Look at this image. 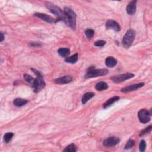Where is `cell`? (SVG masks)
<instances>
[{"label":"cell","mask_w":152,"mask_h":152,"mask_svg":"<svg viewBox=\"0 0 152 152\" xmlns=\"http://www.w3.org/2000/svg\"><path fill=\"white\" fill-rule=\"evenodd\" d=\"M45 5L50 11V12L55 14V15L58 17V20L64 21L65 23L68 26V17L66 16V13H65L64 11H62L59 7H58L54 4L49 1L45 2Z\"/></svg>","instance_id":"6da1fadb"},{"label":"cell","mask_w":152,"mask_h":152,"mask_svg":"<svg viewBox=\"0 0 152 152\" xmlns=\"http://www.w3.org/2000/svg\"><path fill=\"white\" fill-rule=\"evenodd\" d=\"M31 70L37 76V78H35V82L32 85V88H33V91L35 92L38 93L45 88V82L43 80L42 75L39 71L33 68H31Z\"/></svg>","instance_id":"7a4b0ae2"},{"label":"cell","mask_w":152,"mask_h":152,"mask_svg":"<svg viewBox=\"0 0 152 152\" xmlns=\"http://www.w3.org/2000/svg\"><path fill=\"white\" fill-rule=\"evenodd\" d=\"M135 37V32L130 29L125 34L122 40V44L125 48H129L131 46Z\"/></svg>","instance_id":"3957f363"},{"label":"cell","mask_w":152,"mask_h":152,"mask_svg":"<svg viewBox=\"0 0 152 152\" xmlns=\"http://www.w3.org/2000/svg\"><path fill=\"white\" fill-rule=\"evenodd\" d=\"M64 11L68 19V26L74 30L76 27V14L75 12L68 7H65Z\"/></svg>","instance_id":"277c9868"},{"label":"cell","mask_w":152,"mask_h":152,"mask_svg":"<svg viewBox=\"0 0 152 152\" xmlns=\"http://www.w3.org/2000/svg\"><path fill=\"white\" fill-rule=\"evenodd\" d=\"M108 73V70L107 69H90L85 74L86 78H95L98 77H101L107 75Z\"/></svg>","instance_id":"5b68a950"},{"label":"cell","mask_w":152,"mask_h":152,"mask_svg":"<svg viewBox=\"0 0 152 152\" xmlns=\"http://www.w3.org/2000/svg\"><path fill=\"white\" fill-rule=\"evenodd\" d=\"M151 110L147 111L146 109L141 110L138 113L139 121L142 124H147L151 119Z\"/></svg>","instance_id":"8992f818"},{"label":"cell","mask_w":152,"mask_h":152,"mask_svg":"<svg viewBox=\"0 0 152 152\" xmlns=\"http://www.w3.org/2000/svg\"><path fill=\"white\" fill-rule=\"evenodd\" d=\"M134 77V74L132 73H125L119 75H116L111 77V80L115 83H119L123 82H125L127 80L130 79Z\"/></svg>","instance_id":"52a82bcc"},{"label":"cell","mask_w":152,"mask_h":152,"mask_svg":"<svg viewBox=\"0 0 152 152\" xmlns=\"http://www.w3.org/2000/svg\"><path fill=\"white\" fill-rule=\"evenodd\" d=\"M120 141V139L117 137H111L105 140L103 142L104 146L105 147H113L118 144Z\"/></svg>","instance_id":"ba28073f"},{"label":"cell","mask_w":152,"mask_h":152,"mask_svg":"<svg viewBox=\"0 0 152 152\" xmlns=\"http://www.w3.org/2000/svg\"><path fill=\"white\" fill-rule=\"evenodd\" d=\"M34 16L42 19L43 20H45V21H46V22H48L49 23H55L57 22V21H59L58 20H56L50 16L47 15L46 14L37 13H35L34 14Z\"/></svg>","instance_id":"9c48e42d"},{"label":"cell","mask_w":152,"mask_h":152,"mask_svg":"<svg viewBox=\"0 0 152 152\" xmlns=\"http://www.w3.org/2000/svg\"><path fill=\"white\" fill-rule=\"evenodd\" d=\"M105 27L106 29H112L115 32H119L121 31V26L119 25L114 20H108L106 23Z\"/></svg>","instance_id":"30bf717a"},{"label":"cell","mask_w":152,"mask_h":152,"mask_svg":"<svg viewBox=\"0 0 152 152\" xmlns=\"http://www.w3.org/2000/svg\"><path fill=\"white\" fill-rule=\"evenodd\" d=\"M144 86V83H137L133 85H130L129 86H127L125 88H122L121 90V92L123 93H128V92H131L133 91H135L138 90Z\"/></svg>","instance_id":"8fae6325"},{"label":"cell","mask_w":152,"mask_h":152,"mask_svg":"<svg viewBox=\"0 0 152 152\" xmlns=\"http://www.w3.org/2000/svg\"><path fill=\"white\" fill-rule=\"evenodd\" d=\"M73 80V77L70 76H65L54 80V82L58 84H64L70 83Z\"/></svg>","instance_id":"7c38bea8"},{"label":"cell","mask_w":152,"mask_h":152,"mask_svg":"<svg viewBox=\"0 0 152 152\" xmlns=\"http://www.w3.org/2000/svg\"><path fill=\"white\" fill-rule=\"evenodd\" d=\"M137 1H132L127 6V12L129 15H134L137 9Z\"/></svg>","instance_id":"4fadbf2b"},{"label":"cell","mask_w":152,"mask_h":152,"mask_svg":"<svg viewBox=\"0 0 152 152\" xmlns=\"http://www.w3.org/2000/svg\"><path fill=\"white\" fill-rule=\"evenodd\" d=\"M106 66L110 68H112L117 64V60L112 56H108L105 60Z\"/></svg>","instance_id":"5bb4252c"},{"label":"cell","mask_w":152,"mask_h":152,"mask_svg":"<svg viewBox=\"0 0 152 152\" xmlns=\"http://www.w3.org/2000/svg\"><path fill=\"white\" fill-rule=\"evenodd\" d=\"M119 99H120V98L119 96H114V97H112V98L109 99L104 104L103 108H104V109H106V108L111 106L114 103L118 101L119 100Z\"/></svg>","instance_id":"9a60e30c"},{"label":"cell","mask_w":152,"mask_h":152,"mask_svg":"<svg viewBox=\"0 0 152 152\" xmlns=\"http://www.w3.org/2000/svg\"><path fill=\"white\" fill-rule=\"evenodd\" d=\"M94 96H95V94L93 92H87L85 94H84L82 99V102L83 104H85L88 101L92 99Z\"/></svg>","instance_id":"2e32d148"},{"label":"cell","mask_w":152,"mask_h":152,"mask_svg":"<svg viewBox=\"0 0 152 152\" xmlns=\"http://www.w3.org/2000/svg\"><path fill=\"white\" fill-rule=\"evenodd\" d=\"M108 88V84L105 82H100L95 85V89L98 91H102Z\"/></svg>","instance_id":"e0dca14e"},{"label":"cell","mask_w":152,"mask_h":152,"mask_svg":"<svg viewBox=\"0 0 152 152\" xmlns=\"http://www.w3.org/2000/svg\"><path fill=\"white\" fill-rule=\"evenodd\" d=\"M27 102H28V101L27 100L21 99V98H16V99H14L13 101L14 105L16 106H18V107L23 106L25 105Z\"/></svg>","instance_id":"ac0fdd59"},{"label":"cell","mask_w":152,"mask_h":152,"mask_svg":"<svg viewBox=\"0 0 152 152\" xmlns=\"http://www.w3.org/2000/svg\"><path fill=\"white\" fill-rule=\"evenodd\" d=\"M58 53L62 57H67L70 54V50L68 48H60L58 50Z\"/></svg>","instance_id":"d6986e66"},{"label":"cell","mask_w":152,"mask_h":152,"mask_svg":"<svg viewBox=\"0 0 152 152\" xmlns=\"http://www.w3.org/2000/svg\"><path fill=\"white\" fill-rule=\"evenodd\" d=\"M78 60V54H75L73 55H72L69 57H67L65 61L70 64H74Z\"/></svg>","instance_id":"ffe728a7"},{"label":"cell","mask_w":152,"mask_h":152,"mask_svg":"<svg viewBox=\"0 0 152 152\" xmlns=\"http://www.w3.org/2000/svg\"><path fill=\"white\" fill-rule=\"evenodd\" d=\"M85 34L86 35L87 38L89 40H91L93 37L94 34H95V32L92 29H87L85 31Z\"/></svg>","instance_id":"44dd1931"},{"label":"cell","mask_w":152,"mask_h":152,"mask_svg":"<svg viewBox=\"0 0 152 152\" xmlns=\"http://www.w3.org/2000/svg\"><path fill=\"white\" fill-rule=\"evenodd\" d=\"M23 78H24V80L26 82L29 83L32 86V85H33V83L35 82V78H33L31 76L28 75L27 74H24Z\"/></svg>","instance_id":"7402d4cb"},{"label":"cell","mask_w":152,"mask_h":152,"mask_svg":"<svg viewBox=\"0 0 152 152\" xmlns=\"http://www.w3.org/2000/svg\"><path fill=\"white\" fill-rule=\"evenodd\" d=\"M77 151V146L74 144H71L68 145L63 151H68V152H75Z\"/></svg>","instance_id":"603a6c76"},{"label":"cell","mask_w":152,"mask_h":152,"mask_svg":"<svg viewBox=\"0 0 152 152\" xmlns=\"http://www.w3.org/2000/svg\"><path fill=\"white\" fill-rule=\"evenodd\" d=\"M14 134L13 133H7L4 135V140L6 143H9L12 139Z\"/></svg>","instance_id":"cb8c5ba5"},{"label":"cell","mask_w":152,"mask_h":152,"mask_svg":"<svg viewBox=\"0 0 152 152\" xmlns=\"http://www.w3.org/2000/svg\"><path fill=\"white\" fill-rule=\"evenodd\" d=\"M134 144H135V141L132 139H130L129 140H128V141L125 144V149L128 150L129 149H131L134 146Z\"/></svg>","instance_id":"d4e9b609"},{"label":"cell","mask_w":152,"mask_h":152,"mask_svg":"<svg viewBox=\"0 0 152 152\" xmlns=\"http://www.w3.org/2000/svg\"><path fill=\"white\" fill-rule=\"evenodd\" d=\"M146 141H144V140H142L140 141V146H139V149L140 151L141 152H144V151L146 150Z\"/></svg>","instance_id":"484cf974"},{"label":"cell","mask_w":152,"mask_h":152,"mask_svg":"<svg viewBox=\"0 0 152 152\" xmlns=\"http://www.w3.org/2000/svg\"><path fill=\"white\" fill-rule=\"evenodd\" d=\"M151 128H152V126L151 125H150L148 127L142 130V131L140 132V136H142V135H145L149 133H150L151 131Z\"/></svg>","instance_id":"4316f807"},{"label":"cell","mask_w":152,"mask_h":152,"mask_svg":"<svg viewBox=\"0 0 152 152\" xmlns=\"http://www.w3.org/2000/svg\"><path fill=\"white\" fill-rule=\"evenodd\" d=\"M106 43L105 41L104 40H98L95 42L94 43V45L96 46H98V47H103Z\"/></svg>","instance_id":"83f0119b"},{"label":"cell","mask_w":152,"mask_h":152,"mask_svg":"<svg viewBox=\"0 0 152 152\" xmlns=\"http://www.w3.org/2000/svg\"><path fill=\"white\" fill-rule=\"evenodd\" d=\"M30 45L32 47H40L41 46V45L38 42H31Z\"/></svg>","instance_id":"f1b7e54d"},{"label":"cell","mask_w":152,"mask_h":152,"mask_svg":"<svg viewBox=\"0 0 152 152\" xmlns=\"http://www.w3.org/2000/svg\"><path fill=\"white\" fill-rule=\"evenodd\" d=\"M0 35H1V38H0V42H2L4 40V35H3V33H1V34H0Z\"/></svg>","instance_id":"f546056e"}]
</instances>
